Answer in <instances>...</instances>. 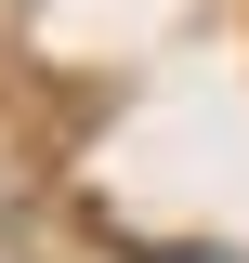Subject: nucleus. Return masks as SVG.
Here are the masks:
<instances>
[]
</instances>
